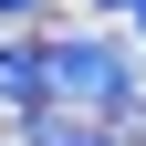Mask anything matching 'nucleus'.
Instances as JSON below:
<instances>
[{"instance_id":"nucleus-6","label":"nucleus","mask_w":146,"mask_h":146,"mask_svg":"<svg viewBox=\"0 0 146 146\" xmlns=\"http://www.w3.org/2000/svg\"><path fill=\"white\" fill-rule=\"evenodd\" d=\"M136 31H146V0H136Z\"/></svg>"},{"instance_id":"nucleus-4","label":"nucleus","mask_w":146,"mask_h":146,"mask_svg":"<svg viewBox=\"0 0 146 146\" xmlns=\"http://www.w3.org/2000/svg\"><path fill=\"white\" fill-rule=\"evenodd\" d=\"M21 11H42V0H0V21H21Z\"/></svg>"},{"instance_id":"nucleus-3","label":"nucleus","mask_w":146,"mask_h":146,"mask_svg":"<svg viewBox=\"0 0 146 146\" xmlns=\"http://www.w3.org/2000/svg\"><path fill=\"white\" fill-rule=\"evenodd\" d=\"M31 146H104V136H94V125H63L52 104H31Z\"/></svg>"},{"instance_id":"nucleus-7","label":"nucleus","mask_w":146,"mask_h":146,"mask_svg":"<svg viewBox=\"0 0 146 146\" xmlns=\"http://www.w3.org/2000/svg\"><path fill=\"white\" fill-rule=\"evenodd\" d=\"M115 11H136V0H115Z\"/></svg>"},{"instance_id":"nucleus-1","label":"nucleus","mask_w":146,"mask_h":146,"mask_svg":"<svg viewBox=\"0 0 146 146\" xmlns=\"http://www.w3.org/2000/svg\"><path fill=\"white\" fill-rule=\"evenodd\" d=\"M42 94L125 115V104H136V73H125V52H115V42H52V52H42Z\"/></svg>"},{"instance_id":"nucleus-5","label":"nucleus","mask_w":146,"mask_h":146,"mask_svg":"<svg viewBox=\"0 0 146 146\" xmlns=\"http://www.w3.org/2000/svg\"><path fill=\"white\" fill-rule=\"evenodd\" d=\"M125 115H136V125H146V94H136V104H125Z\"/></svg>"},{"instance_id":"nucleus-2","label":"nucleus","mask_w":146,"mask_h":146,"mask_svg":"<svg viewBox=\"0 0 146 146\" xmlns=\"http://www.w3.org/2000/svg\"><path fill=\"white\" fill-rule=\"evenodd\" d=\"M0 104H42V52L31 42H0Z\"/></svg>"}]
</instances>
